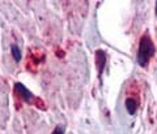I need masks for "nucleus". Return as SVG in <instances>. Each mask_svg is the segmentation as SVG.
Returning <instances> with one entry per match:
<instances>
[{
    "mask_svg": "<svg viewBox=\"0 0 157 134\" xmlns=\"http://www.w3.org/2000/svg\"><path fill=\"white\" fill-rule=\"evenodd\" d=\"M156 47L152 39L148 35L141 37L140 43H139V51H137V63L141 67H147L151 60V57L155 55Z\"/></svg>",
    "mask_w": 157,
    "mask_h": 134,
    "instance_id": "1",
    "label": "nucleus"
},
{
    "mask_svg": "<svg viewBox=\"0 0 157 134\" xmlns=\"http://www.w3.org/2000/svg\"><path fill=\"white\" fill-rule=\"evenodd\" d=\"M14 92L26 103H29L33 99V94L30 92V90L26 89V86H24L21 82H17L16 85H14Z\"/></svg>",
    "mask_w": 157,
    "mask_h": 134,
    "instance_id": "2",
    "label": "nucleus"
},
{
    "mask_svg": "<svg viewBox=\"0 0 157 134\" xmlns=\"http://www.w3.org/2000/svg\"><path fill=\"white\" fill-rule=\"evenodd\" d=\"M106 52L104 49H97L96 52V61H97V71H98V76H102V72L105 69V65H106Z\"/></svg>",
    "mask_w": 157,
    "mask_h": 134,
    "instance_id": "3",
    "label": "nucleus"
},
{
    "mask_svg": "<svg viewBox=\"0 0 157 134\" xmlns=\"http://www.w3.org/2000/svg\"><path fill=\"white\" fill-rule=\"evenodd\" d=\"M126 110L127 112L130 113V115H135L136 111H137V102L135 100V99H132V98H128V99H126Z\"/></svg>",
    "mask_w": 157,
    "mask_h": 134,
    "instance_id": "4",
    "label": "nucleus"
},
{
    "mask_svg": "<svg viewBox=\"0 0 157 134\" xmlns=\"http://www.w3.org/2000/svg\"><path fill=\"white\" fill-rule=\"evenodd\" d=\"M11 52H12V56H13V59H14V61H16V63H18L20 60H21L22 53H21L20 48L16 46V44H12V46H11Z\"/></svg>",
    "mask_w": 157,
    "mask_h": 134,
    "instance_id": "5",
    "label": "nucleus"
},
{
    "mask_svg": "<svg viewBox=\"0 0 157 134\" xmlns=\"http://www.w3.org/2000/svg\"><path fill=\"white\" fill-rule=\"evenodd\" d=\"M51 134H64V128L63 126H56Z\"/></svg>",
    "mask_w": 157,
    "mask_h": 134,
    "instance_id": "6",
    "label": "nucleus"
},
{
    "mask_svg": "<svg viewBox=\"0 0 157 134\" xmlns=\"http://www.w3.org/2000/svg\"><path fill=\"white\" fill-rule=\"evenodd\" d=\"M156 16H157V2H156Z\"/></svg>",
    "mask_w": 157,
    "mask_h": 134,
    "instance_id": "7",
    "label": "nucleus"
}]
</instances>
